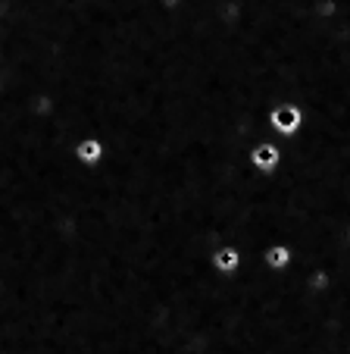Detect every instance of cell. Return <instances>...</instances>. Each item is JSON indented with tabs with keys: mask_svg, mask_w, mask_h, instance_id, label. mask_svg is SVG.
Instances as JSON below:
<instances>
[{
	"mask_svg": "<svg viewBox=\"0 0 350 354\" xmlns=\"http://www.w3.org/2000/svg\"><path fill=\"white\" fill-rule=\"evenodd\" d=\"M272 122H275L278 132L294 135V132H298V126H300V110H294V107H278L275 113H272Z\"/></svg>",
	"mask_w": 350,
	"mask_h": 354,
	"instance_id": "1",
	"label": "cell"
},
{
	"mask_svg": "<svg viewBox=\"0 0 350 354\" xmlns=\"http://www.w3.org/2000/svg\"><path fill=\"white\" fill-rule=\"evenodd\" d=\"M251 157H253V167L266 169V173H269V169H275V163H278V151L272 145H260Z\"/></svg>",
	"mask_w": 350,
	"mask_h": 354,
	"instance_id": "2",
	"label": "cell"
},
{
	"mask_svg": "<svg viewBox=\"0 0 350 354\" xmlns=\"http://www.w3.org/2000/svg\"><path fill=\"white\" fill-rule=\"evenodd\" d=\"M213 263H216V270H222V273H235L241 263L238 251L235 248H222V251H216V257H213Z\"/></svg>",
	"mask_w": 350,
	"mask_h": 354,
	"instance_id": "3",
	"label": "cell"
},
{
	"mask_svg": "<svg viewBox=\"0 0 350 354\" xmlns=\"http://www.w3.org/2000/svg\"><path fill=\"white\" fill-rule=\"evenodd\" d=\"M100 154H104V147H100L97 138H88V141H81V145L75 147V157H79L81 163H97Z\"/></svg>",
	"mask_w": 350,
	"mask_h": 354,
	"instance_id": "4",
	"label": "cell"
},
{
	"mask_svg": "<svg viewBox=\"0 0 350 354\" xmlns=\"http://www.w3.org/2000/svg\"><path fill=\"white\" fill-rule=\"evenodd\" d=\"M288 261H291L288 248H269V251H266V263H269V267H288Z\"/></svg>",
	"mask_w": 350,
	"mask_h": 354,
	"instance_id": "5",
	"label": "cell"
}]
</instances>
